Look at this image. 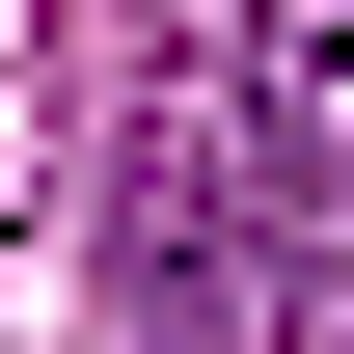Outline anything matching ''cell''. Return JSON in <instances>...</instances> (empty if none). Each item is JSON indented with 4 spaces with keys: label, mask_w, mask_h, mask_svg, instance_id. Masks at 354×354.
<instances>
[{
    "label": "cell",
    "mask_w": 354,
    "mask_h": 354,
    "mask_svg": "<svg viewBox=\"0 0 354 354\" xmlns=\"http://www.w3.org/2000/svg\"><path fill=\"white\" fill-rule=\"evenodd\" d=\"M109 272H136V354H300V191L245 136V55H164L109 109Z\"/></svg>",
    "instance_id": "1"
},
{
    "label": "cell",
    "mask_w": 354,
    "mask_h": 354,
    "mask_svg": "<svg viewBox=\"0 0 354 354\" xmlns=\"http://www.w3.org/2000/svg\"><path fill=\"white\" fill-rule=\"evenodd\" d=\"M245 136H272V191H300V245H354V0H272L245 28Z\"/></svg>",
    "instance_id": "2"
}]
</instances>
